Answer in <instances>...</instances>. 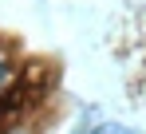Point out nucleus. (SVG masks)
Returning a JSON list of instances; mask_svg holds the SVG:
<instances>
[{"instance_id": "nucleus-2", "label": "nucleus", "mask_w": 146, "mask_h": 134, "mask_svg": "<svg viewBox=\"0 0 146 134\" xmlns=\"http://www.w3.org/2000/svg\"><path fill=\"white\" fill-rule=\"evenodd\" d=\"M4 75H8V67H4V55H0V87H4Z\"/></svg>"}, {"instance_id": "nucleus-1", "label": "nucleus", "mask_w": 146, "mask_h": 134, "mask_svg": "<svg viewBox=\"0 0 146 134\" xmlns=\"http://www.w3.org/2000/svg\"><path fill=\"white\" fill-rule=\"evenodd\" d=\"M87 134H138V130H130V126H119V122H103V126H95V130H87Z\"/></svg>"}]
</instances>
